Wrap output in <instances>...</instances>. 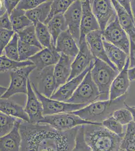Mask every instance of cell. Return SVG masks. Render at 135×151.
<instances>
[{"instance_id":"1","label":"cell","mask_w":135,"mask_h":151,"mask_svg":"<svg viewBox=\"0 0 135 151\" xmlns=\"http://www.w3.org/2000/svg\"><path fill=\"white\" fill-rule=\"evenodd\" d=\"M79 127L60 131L45 122L23 121L19 126L20 151H72Z\"/></svg>"},{"instance_id":"2","label":"cell","mask_w":135,"mask_h":151,"mask_svg":"<svg viewBox=\"0 0 135 151\" xmlns=\"http://www.w3.org/2000/svg\"><path fill=\"white\" fill-rule=\"evenodd\" d=\"M84 137L91 151H119L123 137L100 124L83 125Z\"/></svg>"},{"instance_id":"3","label":"cell","mask_w":135,"mask_h":151,"mask_svg":"<svg viewBox=\"0 0 135 151\" xmlns=\"http://www.w3.org/2000/svg\"><path fill=\"white\" fill-rule=\"evenodd\" d=\"M127 97L126 94L116 99L98 101L72 113L86 121L101 124L106 119L113 116L116 111L125 107Z\"/></svg>"},{"instance_id":"4","label":"cell","mask_w":135,"mask_h":151,"mask_svg":"<svg viewBox=\"0 0 135 151\" xmlns=\"http://www.w3.org/2000/svg\"><path fill=\"white\" fill-rule=\"evenodd\" d=\"M120 73L105 62L95 58L91 74L93 80L99 90V101L110 99V90L111 84Z\"/></svg>"},{"instance_id":"5","label":"cell","mask_w":135,"mask_h":151,"mask_svg":"<svg viewBox=\"0 0 135 151\" xmlns=\"http://www.w3.org/2000/svg\"><path fill=\"white\" fill-rule=\"evenodd\" d=\"M99 90L93 80L91 70H90L72 97L67 102L73 104L89 105L99 101Z\"/></svg>"},{"instance_id":"6","label":"cell","mask_w":135,"mask_h":151,"mask_svg":"<svg viewBox=\"0 0 135 151\" xmlns=\"http://www.w3.org/2000/svg\"><path fill=\"white\" fill-rule=\"evenodd\" d=\"M36 68L35 65H30L10 72V84L1 98L9 99L18 93L27 94L28 80Z\"/></svg>"},{"instance_id":"7","label":"cell","mask_w":135,"mask_h":151,"mask_svg":"<svg viewBox=\"0 0 135 151\" xmlns=\"http://www.w3.org/2000/svg\"><path fill=\"white\" fill-rule=\"evenodd\" d=\"M33 89L38 99L41 102L43 107V114L45 115H53L58 113H71L80 110L88 105L87 104H73L61 102L48 98L40 93L36 89L34 84L31 83Z\"/></svg>"},{"instance_id":"8","label":"cell","mask_w":135,"mask_h":151,"mask_svg":"<svg viewBox=\"0 0 135 151\" xmlns=\"http://www.w3.org/2000/svg\"><path fill=\"white\" fill-rule=\"evenodd\" d=\"M103 38L123 50L129 56L130 40L127 33L120 25L118 16L103 31Z\"/></svg>"},{"instance_id":"9","label":"cell","mask_w":135,"mask_h":151,"mask_svg":"<svg viewBox=\"0 0 135 151\" xmlns=\"http://www.w3.org/2000/svg\"><path fill=\"white\" fill-rule=\"evenodd\" d=\"M40 122L49 124L53 128L60 131H66L80 125L96 124L89 122L72 113H62L45 115Z\"/></svg>"},{"instance_id":"10","label":"cell","mask_w":135,"mask_h":151,"mask_svg":"<svg viewBox=\"0 0 135 151\" xmlns=\"http://www.w3.org/2000/svg\"><path fill=\"white\" fill-rule=\"evenodd\" d=\"M54 68L55 65H53L46 67L41 70H35L38 73L34 70L33 76L30 75V77L35 78L34 81L37 82V85H34L37 90L49 98L58 88L54 75Z\"/></svg>"},{"instance_id":"11","label":"cell","mask_w":135,"mask_h":151,"mask_svg":"<svg viewBox=\"0 0 135 151\" xmlns=\"http://www.w3.org/2000/svg\"><path fill=\"white\" fill-rule=\"evenodd\" d=\"M90 3L93 13L103 32L116 17V11L110 0H92Z\"/></svg>"},{"instance_id":"12","label":"cell","mask_w":135,"mask_h":151,"mask_svg":"<svg viewBox=\"0 0 135 151\" xmlns=\"http://www.w3.org/2000/svg\"><path fill=\"white\" fill-rule=\"evenodd\" d=\"M68 30L79 47L82 16L81 1H75L64 14Z\"/></svg>"},{"instance_id":"13","label":"cell","mask_w":135,"mask_h":151,"mask_svg":"<svg viewBox=\"0 0 135 151\" xmlns=\"http://www.w3.org/2000/svg\"><path fill=\"white\" fill-rule=\"evenodd\" d=\"M79 52L72 64V71L68 81L75 78L85 70L95 59L89 50L86 41L79 44Z\"/></svg>"},{"instance_id":"14","label":"cell","mask_w":135,"mask_h":151,"mask_svg":"<svg viewBox=\"0 0 135 151\" xmlns=\"http://www.w3.org/2000/svg\"><path fill=\"white\" fill-rule=\"evenodd\" d=\"M86 41L90 51L95 58H98L105 62L115 70H118L106 55L103 43V31L101 30L93 31L89 33L86 37Z\"/></svg>"},{"instance_id":"15","label":"cell","mask_w":135,"mask_h":151,"mask_svg":"<svg viewBox=\"0 0 135 151\" xmlns=\"http://www.w3.org/2000/svg\"><path fill=\"white\" fill-rule=\"evenodd\" d=\"M82 16L80 26V37L79 44L86 40L89 33L100 30L99 24L93 13L90 1H81Z\"/></svg>"},{"instance_id":"16","label":"cell","mask_w":135,"mask_h":151,"mask_svg":"<svg viewBox=\"0 0 135 151\" xmlns=\"http://www.w3.org/2000/svg\"><path fill=\"white\" fill-rule=\"evenodd\" d=\"M94 60L91 63L90 65L82 74L58 88V89L50 98L59 101L67 102L72 97L74 93L79 87L88 72L92 68Z\"/></svg>"},{"instance_id":"17","label":"cell","mask_w":135,"mask_h":151,"mask_svg":"<svg viewBox=\"0 0 135 151\" xmlns=\"http://www.w3.org/2000/svg\"><path fill=\"white\" fill-rule=\"evenodd\" d=\"M25 111L29 116L30 123L40 122L43 119V105L33 89L29 78L27 81V101Z\"/></svg>"},{"instance_id":"18","label":"cell","mask_w":135,"mask_h":151,"mask_svg":"<svg viewBox=\"0 0 135 151\" xmlns=\"http://www.w3.org/2000/svg\"><path fill=\"white\" fill-rule=\"evenodd\" d=\"M129 66L130 58L129 57L123 70L120 72L111 84L110 99H116L127 94L130 86V80L128 75Z\"/></svg>"},{"instance_id":"19","label":"cell","mask_w":135,"mask_h":151,"mask_svg":"<svg viewBox=\"0 0 135 151\" xmlns=\"http://www.w3.org/2000/svg\"><path fill=\"white\" fill-rule=\"evenodd\" d=\"M56 49L60 53H63L73 60L79 52V47L68 29L64 31L56 41Z\"/></svg>"},{"instance_id":"20","label":"cell","mask_w":135,"mask_h":151,"mask_svg":"<svg viewBox=\"0 0 135 151\" xmlns=\"http://www.w3.org/2000/svg\"><path fill=\"white\" fill-rule=\"evenodd\" d=\"M61 58V53L56 48H45L36 55L30 58V60L36 66V70H41L46 67L56 65Z\"/></svg>"},{"instance_id":"21","label":"cell","mask_w":135,"mask_h":151,"mask_svg":"<svg viewBox=\"0 0 135 151\" xmlns=\"http://www.w3.org/2000/svg\"><path fill=\"white\" fill-rule=\"evenodd\" d=\"M23 121L20 119L11 132L1 137V151H20L21 137L19 126Z\"/></svg>"},{"instance_id":"22","label":"cell","mask_w":135,"mask_h":151,"mask_svg":"<svg viewBox=\"0 0 135 151\" xmlns=\"http://www.w3.org/2000/svg\"><path fill=\"white\" fill-rule=\"evenodd\" d=\"M73 62L70 57L61 53L60 60L54 68V75L58 88L67 82L71 74Z\"/></svg>"},{"instance_id":"23","label":"cell","mask_w":135,"mask_h":151,"mask_svg":"<svg viewBox=\"0 0 135 151\" xmlns=\"http://www.w3.org/2000/svg\"><path fill=\"white\" fill-rule=\"evenodd\" d=\"M116 11V14L121 27L123 28L131 40L135 42V22L133 16L130 15L123 9L118 1H111Z\"/></svg>"},{"instance_id":"24","label":"cell","mask_w":135,"mask_h":151,"mask_svg":"<svg viewBox=\"0 0 135 151\" xmlns=\"http://www.w3.org/2000/svg\"><path fill=\"white\" fill-rule=\"evenodd\" d=\"M1 112L7 115L22 119L26 122H30L27 114L25 111V106L17 103L15 100L9 99L1 98Z\"/></svg>"},{"instance_id":"25","label":"cell","mask_w":135,"mask_h":151,"mask_svg":"<svg viewBox=\"0 0 135 151\" xmlns=\"http://www.w3.org/2000/svg\"><path fill=\"white\" fill-rule=\"evenodd\" d=\"M103 43L108 59L121 72L125 67L129 55L123 50L103 39Z\"/></svg>"},{"instance_id":"26","label":"cell","mask_w":135,"mask_h":151,"mask_svg":"<svg viewBox=\"0 0 135 151\" xmlns=\"http://www.w3.org/2000/svg\"><path fill=\"white\" fill-rule=\"evenodd\" d=\"M53 1H46L35 8L26 12V16L33 23L34 26H36L38 23L45 24L50 14Z\"/></svg>"},{"instance_id":"27","label":"cell","mask_w":135,"mask_h":151,"mask_svg":"<svg viewBox=\"0 0 135 151\" xmlns=\"http://www.w3.org/2000/svg\"><path fill=\"white\" fill-rule=\"evenodd\" d=\"M52 38L54 47H56V41L60 35L68 29L64 14L54 16L46 24Z\"/></svg>"},{"instance_id":"28","label":"cell","mask_w":135,"mask_h":151,"mask_svg":"<svg viewBox=\"0 0 135 151\" xmlns=\"http://www.w3.org/2000/svg\"><path fill=\"white\" fill-rule=\"evenodd\" d=\"M24 11L15 8L10 15L13 30L15 32H18L26 28L34 25L27 17Z\"/></svg>"},{"instance_id":"29","label":"cell","mask_w":135,"mask_h":151,"mask_svg":"<svg viewBox=\"0 0 135 151\" xmlns=\"http://www.w3.org/2000/svg\"><path fill=\"white\" fill-rule=\"evenodd\" d=\"M0 63L1 73L11 72L24 67L34 65V64L30 60L20 62L12 60L4 55H1Z\"/></svg>"},{"instance_id":"30","label":"cell","mask_w":135,"mask_h":151,"mask_svg":"<svg viewBox=\"0 0 135 151\" xmlns=\"http://www.w3.org/2000/svg\"><path fill=\"white\" fill-rule=\"evenodd\" d=\"M36 37L43 48H56L48 26L43 23H38L35 26Z\"/></svg>"},{"instance_id":"31","label":"cell","mask_w":135,"mask_h":151,"mask_svg":"<svg viewBox=\"0 0 135 151\" xmlns=\"http://www.w3.org/2000/svg\"><path fill=\"white\" fill-rule=\"evenodd\" d=\"M121 149L126 151H135V122L132 121L128 124L122 141Z\"/></svg>"},{"instance_id":"32","label":"cell","mask_w":135,"mask_h":151,"mask_svg":"<svg viewBox=\"0 0 135 151\" xmlns=\"http://www.w3.org/2000/svg\"><path fill=\"white\" fill-rule=\"evenodd\" d=\"M17 33L19 36V40H21L29 45L36 46L41 50L43 49L36 37L35 26L34 25L26 28Z\"/></svg>"},{"instance_id":"33","label":"cell","mask_w":135,"mask_h":151,"mask_svg":"<svg viewBox=\"0 0 135 151\" xmlns=\"http://www.w3.org/2000/svg\"><path fill=\"white\" fill-rule=\"evenodd\" d=\"M75 1L71 0H56L53 1L51 4L50 14L45 22L46 25L55 16L58 14H64Z\"/></svg>"},{"instance_id":"34","label":"cell","mask_w":135,"mask_h":151,"mask_svg":"<svg viewBox=\"0 0 135 151\" xmlns=\"http://www.w3.org/2000/svg\"><path fill=\"white\" fill-rule=\"evenodd\" d=\"M41 49L34 45H29L19 40L18 41L19 61L23 62L36 55L41 50Z\"/></svg>"},{"instance_id":"35","label":"cell","mask_w":135,"mask_h":151,"mask_svg":"<svg viewBox=\"0 0 135 151\" xmlns=\"http://www.w3.org/2000/svg\"><path fill=\"white\" fill-rule=\"evenodd\" d=\"M18 41L19 36L17 33H15L10 42L4 48L1 55H5L8 58L12 60L19 61Z\"/></svg>"},{"instance_id":"36","label":"cell","mask_w":135,"mask_h":151,"mask_svg":"<svg viewBox=\"0 0 135 151\" xmlns=\"http://www.w3.org/2000/svg\"><path fill=\"white\" fill-rule=\"evenodd\" d=\"M1 137L5 136L12 131L19 119L7 115L1 112Z\"/></svg>"},{"instance_id":"37","label":"cell","mask_w":135,"mask_h":151,"mask_svg":"<svg viewBox=\"0 0 135 151\" xmlns=\"http://www.w3.org/2000/svg\"><path fill=\"white\" fill-rule=\"evenodd\" d=\"M72 151H91L85 139L83 125L79 127L76 137L75 145Z\"/></svg>"},{"instance_id":"38","label":"cell","mask_w":135,"mask_h":151,"mask_svg":"<svg viewBox=\"0 0 135 151\" xmlns=\"http://www.w3.org/2000/svg\"><path fill=\"white\" fill-rule=\"evenodd\" d=\"M101 124L108 130L111 131V132L116 134L117 135L122 137L124 136L125 133L123 132V125L118 122L113 116L104 120L102 122Z\"/></svg>"},{"instance_id":"39","label":"cell","mask_w":135,"mask_h":151,"mask_svg":"<svg viewBox=\"0 0 135 151\" xmlns=\"http://www.w3.org/2000/svg\"><path fill=\"white\" fill-rule=\"evenodd\" d=\"M113 117L123 125L128 124L133 121L132 114L126 107L116 111L113 114Z\"/></svg>"},{"instance_id":"40","label":"cell","mask_w":135,"mask_h":151,"mask_svg":"<svg viewBox=\"0 0 135 151\" xmlns=\"http://www.w3.org/2000/svg\"><path fill=\"white\" fill-rule=\"evenodd\" d=\"M45 1V0H21L16 8L26 12L35 8Z\"/></svg>"},{"instance_id":"41","label":"cell","mask_w":135,"mask_h":151,"mask_svg":"<svg viewBox=\"0 0 135 151\" xmlns=\"http://www.w3.org/2000/svg\"><path fill=\"white\" fill-rule=\"evenodd\" d=\"M15 32L13 30L1 28V43H0V53L3 52L4 48L7 46L14 36Z\"/></svg>"},{"instance_id":"42","label":"cell","mask_w":135,"mask_h":151,"mask_svg":"<svg viewBox=\"0 0 135 151\" xmlns=\"http://www.w3.org/2000/svg\"><path fill=\"white\" fill-rule=\"evenodd\" d=\"M1 28L13 30L12 23L8 12L1 16Z\"/></svg>"},{"instance_id":"43","label":"cell","mask_w":135,"mask_h":151,"mask_svg":"<svg viewBox=\"0 0 135 151\" xmlns=\"http://www.w3.org/2000/svg\"><path fill=\"white\" fill-rule=\"evenodd\" d=\"M1 2L3 4L6 9L9 15H10L13 11L15 9L20 1H11V0H5L2 1Z\"/></svg>"},{"instance_id":"44","label":"cell","mask_w":135,"mask_h":151,"mask_svg":"<svg viewBox=\"0 0 135 151\" xmlns=\"http://www.w3.org/2000/svg\"><path fill=\"white\" fill-rule=\"evenodd\" d=\"M130 49L129 58L130 66L129 68L135 67V42L130 39Z\"/></svg>"},{"instance_id":"45","label":"cell","mask_w":135,"mask_h":151,"mask_svg":"<svg viewBox=\"0 0 135 151\" xmlns=\"http://www.w3.org/2000/svg\"><path fill=\"white\" fill-rule=\"evenodd\" d=\"M118 2L123 9L126 11V12L130 15L133 16L131 5V1H129V0H118Z\"/></svg>"},{"instance_id":"46","label":"cell","mask_w":135,"mask_h":151,"mask_svg":"<svg viewBox=\"0 0 135 151\" xmlns=\"http://www.w3.org/2000/svg\"><path fill=\"white\" fill-rule=\"evenodd\" d=\"M128 75L130 81L135 80V67L129 68L128 70Z\"/></svg>"},{"instance_id":"47","label":"cell","mask_w":135,"mask_h":151,"mask_svg":"<svg viewBox=\"0 0 135 151\" xmlns=\"http://www.w3.org/2000/svg\"><path fill=\"white\" fill-rule=\"evenodd\" d=\"M125 107L127 108L131 112L133 116V121L135 122V106H130L126 103L125 105Z\"/></svg>"},{"instance_id":"48","label":"cell","mask_w":135,"mask_h":151,"mask_svg":"<svg viewBox=\"0 0 135 151\" xmlns=\"http://www.w3.org/2000/svg\"><path fill=\"white\" fill-rule=\"evenodd\" d=\"M131 5L132 9V14L135 22V0L131 1Z\"/></svg>"},{"instance_id":"49","label":"cell","mask_w":135,"mask_h":151,"mask_svg":"<svg viewBox=\"0 0 135 151\" xmlns=\"http://www.w3.org/2000/svg\"><path fill=\"white\" fill-rule=\"evenodd\" d=\"M7 12V10L6 9L5 7L4 6L3 4L1 2V11H0V14L1 16L3 15L4 14Z\"/></svg>"},{"instance_id":"50","label":"cell","mask_w":135,"mask_h":151,"mask_svg":"<svg viewBox=\"0 0 135 151\" xmlns=\"http://www.w3.org/2000/svg\"><path fill=\"white\" fill-rule=\"evenodd\" d=\"M119 151H126L124 149H121Z\"/></svg>"},{"instance_id":"51","label":"cell","mask_w":135,"mask_h":151,"mask_svg":"<svg viewBox=\"0 0 135 151\" xmlns=\"http://www.w3.org/2000/svg\"></svg>"}]
</instances>
